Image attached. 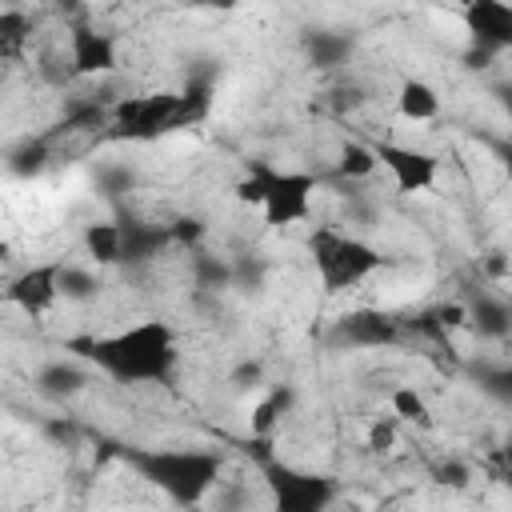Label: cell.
<instances>
[{
	"mask_svg": "<svg viewBox=\"0 0 512 512\" xmlns=\"http://www.w3.org/2000/svg\"><path fill=\"white\" fill-rule=\"evenodd\" d=\"M72 348L120 384H160L176 368V336L164 320H140L116 336L76 340Z\"/></svg>",
	"mask_w": 512,
	"mask_h": 512,
	"instance_id": "cell-1",
	"label": "cell"
},
{
	"mask_svg": "<svg viewBox=\"0 0 512 512\" xmlns=\"http://www.w3.org/2000/svg\"><path fill=\"white\" fill-rule=\"evenodd\" d=\"M124 464L168 492L176 504H196L224 472V456L208 448H128Z\"/></svg>",
	"mask_w": 512,
	"mask_h": 512,
	"instance_id": "cell-2",
	"label": "cell"
},
{
	"mask_svg": "<svg viewBox=\"0 0 512 512\" xmlns=\"http://www.w3.org/2000/svg\"><path fill=\"white\" fill-rule=\"evenodd\" d=\"M308 256H312L316 276L328 292H344V288L368 280L384 264V256L368 240L336 232V228H312L308 232Z\"/></svg>",
	"mask_w": 512,
	"mask_h": 512,
	"instance_id": "cell-3",
	"label": "cell"
},
{
	"mask_svg": "<svg viewBox=\"0 0 512 512\" xmlns=\"http://www.w3.org/2000/svg\"><path fill=\"white\" fill-rule=\"evenodd\" d=\"M176 92H148V96H128L112 104V140H156L160 132L176 128Z\"/></svg>",
	"mask_w": 512,
	"mask_h": 512,
	"instance_id": "cell-4",
	"label": "cell"
},
{
	"mask_svg": "<svg viewBox=\"0 0 512 512\" xmlns=\"http://www.w3.org/2000/svg\"><path fill=\"white\" fill-rule=\"evenodd\" d=\"M260 476L272 492V504L284 508V512H320L324 504H332L336 496V484L328 476H316V472H300V468H284L276 460L260 464Z\"/></svg>",
	"mask_w": 512,
	"mask_h": 512,
	"instance_id": "cell-5",
	"label": "cell"
},
{
	"mask_svg": "<svg viewBox=\"0 0 512 512\" xmlns=\"http://www.w3.org/2000/svg\"><path fill=\"white\" fill-rule=\"evenodd\" d=\"M320 180L312 172H276L268 168V192H264V224L272 228H288L312 216V200H316Z\"/></svg>",
	"mask_w": 512,
	"mask_h": 512,
	"instance_id": "cell-6",
	"label": "cell"
},
{
	"mask_svg": "<svg viewBox=\"0 0 512 512\" xmlns=\"http://www.w3.org/2000/svg\"><path fill=\"white\" fill-rule=\"evenodd\" d=\"M376 156L380 164L392 172V184L396 192H428L436 188V176H440V164L432 152H420V148H408V144H392V140H376Z\"/></svg>",
	"mask_w": 512,
	"mask_h": 512,
	"instance_id": "cell-7",
	"label": "cell"
},
{
	"mask_svg": "<svg viewBox=\"0 0 512 512\" xmlns=\"http://www.w3.org/2000/svg\"><path fill=\"white\" fill-rule=\"evenodd\" d=\"M460 20L476 48H488V52L512 48V4L508 0H464Z\"/></svg>",
	"mask_w": 512,
	"mask_h": 512,
	"instance_id": "cell-8",
	"label": "cell"
},
{
	"mask_svg": "<svg viewBox=\"0 0 512 512\" xmlns=\"http://www.w3.org/2000/svg\"><path fill=\"white\" fill-rule=\"evenodd\" d=\"M68 56H72V68L80 80L88 76H108L116 72V40L100 28H92L88 20H72L68 24Z\"/></svg>",
	"mask_w": 512,
	"mask_h": 512,
	"instance_id": "cell-9",
	"label": "cell"
},
{
	"mask_svg": "<svg viewBox=\"0 0 512 512\" xmlns=\"http://www.w3.org/2000/svg\"><path fill=\"white\" fill-rule=\"evenodd\" d=\"M60 264L64 260H44V264L24 268L8 284V304H16L24 316H44L60 300Z\"/></svg>",
	"mask_w": 512,
	"mask_h": 512,
	"instance_id": "cell-10",
	"label": "cell"
},
{
	"mask_svg": "<svg viewBox=\"0 0 512 512\" xmlns=\"http://www.w3.org/2000/svg\"><path fill=\"white\" fill-rule=\"evenodd\" d=\"M336 332L352 348H388L400 340V320H392L384 308H352Z\"/></svg>",
	"mask_w": 512,
	"mask_h": 512,
	"instance_id": "cell-11",
	"label": "cell"
},
{
	"mask_svg": "<svg viewBox=\"0 0 512 512\" xmlns=\"http://www.w3.org/2000/svg\"><path fill=\"white\" fill-rule=\"evenodd\" d=\"M468 328L484 340H508L512 336V304L492 292H472L468 300Z\"/></svg>",
	"mask_w": 512,
	"mask_h": 512,
	"instance_id": "cell-12",
	"label": "cell"
},
{
	"mask_svg": "<svg viewBox=\"0 0 512 512\" xmlns=\"http://www.w3.org/2000/svg\"><path fill=\"white\" fill-rule=\"evenodd\" d=\"M120 228H124V260H120V264H128V268L152 264V260L160 256V248L172 240L168 228L144 224V220H120Z\"/></svg>",
	"mask_w": 512,
	"mask_h": 512,
	"instance_id": "cell-13",
	"label": "cell"
},
{
	"mask_svg": "<svg viewBox=\"0 0 512 512\" xmlns=\"http://www.w3.org/2000/svg\"><path fill=\"white\" fill-rule=\"evenodd\" d=\"M84 252L96 268L120 264L124 260V228L120 220H92L84 224Z\"/></svg>",
	"mask_w": 512,
	"mask_h": 512,
	"instance_id": "cell-14",
	"label": "cell"
},
{
	"mask_svg": "<svg viewBox=\"0 0 512 512\" xmlns=\"http://www.w3.org/2000/svg\"><path fill=\"white\" fill-rule=\"evenodd\" d=\"M304 52H308V64L328 72V68H340L352 56V36L332 32V28H312V32H304Z\"/></svg>",
	"mask_w": 512,
	"mask_h": 512,
	"instance_id": "cell-15",
	"label": "cell"
},
{
	"mask_svg": "<svg viewBox=\"0 0 512 512\" xmlns=\"http://www.w3.org/2000/svg\"><path fill=\"white\" fill-rule=\"evenodd\" d=\"M396 108H400V116L412 120V124L436 120V116H440V92H436L428 80L408 76V80L396 88Z\"/></svg>",
	"mask_w": 512,
	"mask_h": 512,
	"instance_id": "cell-16",
	"label": "cell"
},
{
	"mask_svg": "<svg viewBox=\"0 0 512 512\" xmlns=\"http://www.w3.org/2000/svg\"><path fill=\"white\" fill-rule=\"evenodd\" d=\"M376 168H380L376 144H368V140H344V144L336 148V176H340V180L364 184Z\"/></svg>",
	"mask_w": 512,
	"mask_h": 512,
	"instance_id": "cell-17",
	"label": "cell"
},
{
	"mask_svg": "<svg viewBox=\"0 0 512 512\" xmlns=\"http://www.w3.org/2000/svg\"><path fill=\"white\" fill-rule=\"evenodd\" d=\"M176 96H180V104H176V128L200 124L212 112V80L208 76H192Z\"/></svg>",
	"mask_w": 512,
	"mask_h": 512,
	"instance_id": "cell-18",
	"label": "cell"
},
{
	"mask_svg": "<svg viewBox=\"0 0 512 512\" xmlns=\"http://www.w3.org/2000/svg\"><path fill=\"white\" fill-rule=\"evenodd\" d=\"M292 408V388L288 384H276L264 400H256V408H252V416H248V428H252V436H272V428L280 424V416Z\"/></svg>",
	"mask_w": 512,
	"mask_h": 512,
	"instance_id": "cell-19",
	"label": "cell"
},
{
	"mask_svg": "<svg viewBox=\"0 0 512 512\" xmlns=\"http://www.w3.org/2000/svg\"><path fill=\"white\" fill-rule=\"evenodd\" d=\"M36 384H40V392H48V396H72V392H80V388L88 384V376H84V368L56 360V364H44V368H40Z\"/></svg>",
	"mask_w": 512,
	"mask_h": 512,
	"instance_id": "cell-20",
	"label": "cell"
},
{
	"mask_svg": "<svg viewBox=\"0 0 512 512\" xmlns=\"http://www.w3.org/2000/svg\"><path fill=\"white\" fill-rule=\"evenodd\" d=\"M96 296H100V276L92 268L60 264V300L84 304V300H96Z\"/></svg>",
	"mask_w": 512,
	"mask_h": 512,
	"instance_id": "cell-21",
	"label": "cell"
},
{
	"mask_svg": "<svg viewBox=\"0 0 512 512\" xmlns=\"http://www.w3.org/2000/svg\"><path fill=\"white\" fill-rule=\"evenodd\" d=\"M472 380L484 396L512 408V364H472Z\"/></svg>",
	"mask_w": 512,
	"mask_h": 512,
	"instance_id": "cell-22",
	"label": "cell"
},
{
	"mask_svg": "<svg viewBox=\"0 0 512 512\" xmlns=\"http://www.w3.org/2000/svg\"><path fill=\"white\" fill-rule=\"evenodd\" d=\"M32 40V20L16 8V4H8L4 12H0V52L12 60V56H20V48Z\"/></svg>",
	"mask_w": 512,
	"mask_h": 512,
	"instance_id": "cell-23",
	"label": "cell"
},
{
	"mask_svg": "<svg viewBox=\"0 0 512 512\" xmlns=\"http://www.w3.org/2000/svg\"><path fill=\"white\" fill-rule=\"evenodd\" d=\"M388 408H392V416H396V420H404V424H432L428 400H424L412 384L392 388V392H388Z\"/></svg>",
	"mask_w": 512,
	"mask_h": 512,
	"instance_id": "cell-24",
	"label": "cell"
},
{
	"mask_svg": "<svg viewBox=\"0 0 512 512\" xmlns=\"http://www.w3.org/2000/svg\"><path fill=\"white\" fill-rule=\"evenodd\" d=\"M192 280L196 288H224L232 284V264L224 256H212V252H192Z\"/></svg>",
	"mask_w": 512,
	"mask_h": 512,
	"instance_id": "cell-25",
	"label": "cell"
},
{
	"mask_svg": "<svg viewBox=\"0 0 512 512\" xmlns=\"http://www.w3.org/2000/svg\"><path fill=\"white\" fill-rule=\"evenodd\" d=\"M264 192H268V164H252V172L236 184V200L248 204V208H260Z\"/></svg>",
	"mask_w": 512,
	"mask_h": 512,
	"instance_id": "cell-26",
	"label": "cell"
},
{
	"mask_svg": "<svg viewBox=\"0 0 512 512\" xmlns=\"http://www.w3.org/2000/svg\"><path fill=\"white\" fill-rule=\"evenodd\" d=\"M396 416H380V420H372V428H368V448L372 452H392V444H396Z\"/></svg>",
	"mask_w": 512,
	"mask_h": 512,
	"instance_id": "cell-27",
	"label": "cell"
},
{
	"mask_svg": "<svg viewBox=\"0 0 512 512\" xmlns=\"http://www.w3.org/2000/svg\"><path fill=\"white\" fill-rule=\"evenodd\" d=\"M168 232H172V240L184 244V248H196V244L204 240V224H200L196 216H180V220H172Z\"/></svg>",
	"mask_w": 512,
	"mask_h": 512,
	"instance_id": "cell-28",
	"label": "cell"
},
{
	"mask_svg": "<svg viewBox=\"0 0 512 512\" xmlns=\"http://www.w3.org/2000/svg\"><path fill=\"white\" fill-rule=\"evenodd\" d=\"M436 320H440L444 328H464V324H468V304H460V300H456V304H440V308H436Z\"/></svg>",
	"mask_w": 512,
	"mask_h": 512,
	"instance_id": "cell-29",
	"label": "cell"
},
{
	"mask_svg": "<svg viewBox=\"0 0 512 512\" xmlns=\"http://www.w3.org/2000/svg\"><path fill=\"white\" fill-rule=\"evenodd\" d=\"M440 480L460 488V484L468 480V468H464V464H456V460H448V464H440Z\"/></svg>",
	"mask_w": 512,
	"mask_h": 512,
	"instance_id": "cell-30",
	"label": "cell"
},
{
	"mask_svg": "<svg viewBox=\"0 0 512 512\" xmlns=\"http://www.w3.org/2000/svg\"><path fill=\"white\" fill-rule=\"evenodd\" d=\"M496 156H500V164H504V172H508V180H512V140H500V144H496Z\"/></svg>",
	"mask_w": 512,
	"mask_h": 512,
	"instance_id": "cell-31",
	"label": "cell"
},
{
	"mask_svg": "<svg viewBox=\"0 0 512 512\" xmlns=\"http://www.w3.org/2000/svg\"><path fill=\"white\" fill-rule=\"evenodd\" d=\"M496 96H500V108L508 112V120H512V84H500L496 88Z\"/></svg>",
	"mask_w": 512,
	"mask_h": 512,
	"instance_id": "cell-32",
	"label": "cell"
},
{
	"mask_svg": "<svg viewBox=\"0 0 512 512\" xmlns=\"http://www.w3.org/2000/svg\"><path fill=\"white\" fill-rule=\"evenodd\" d=\"M500 460H504V464H508V468H512V436H508V444H504V448H500Z\"/></svg>",
	"mask_w": 512,
	"mask_h": 512,
	"instance_id": "cell-33",
	"label": "cell"
},
{
	"mask_svg": "<svg viewBox=\"0 0 512 512\" xmlns=\"http://www.w3.org/2000/svg\"><path fill=\"white\" fill-rule=\"evenodd\" d=\"M208 4H216V8H232L236 0H208Z\"/></svg>",
	"mask_w": 512,
	"mask_h": 512,
	"instance_id": "cell-34",
	"label": "cell"
}]
</instances>
